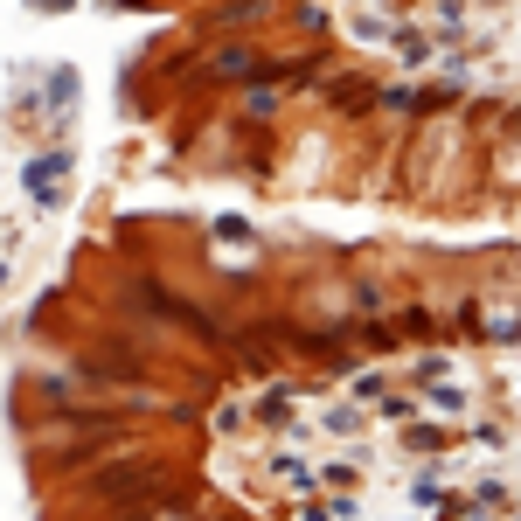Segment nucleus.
<instances>
[{
	"label": "nucleus",
	"mask_w": 521,
	"mask_h": 521,
	"mask_svg": "<svg viewBox=\"0 0 521 521\" xmlns=\"http://www.w3.org/2000/svg\"><path fill=\"white\" fill-rule=\"evenodd\" d=\"M77 167V153L70 146H49V153H35L28 167H21V188L35 195V209H56V188H63V174Z\"/></svg>",
	"instance_id": "nucleus-1"
},
{
	"label": "nucleus",
	"mask_w": 521,
	"mask_h": 521,
	"mask_svg": "<svg viewBox=\"0 0 521 521\" xmlns=\"http://www.w3.org/2000/svg\"><path fill=\"white\" fill-rule=\"evenodd\" d=\"M271 480L306 501V494H320V459H306V452H299V459H292V452H271Z\"/></svg>",
	"instance_id": "nucleus-2"
},
{
	"label": "nucleus",
	"mask_w": 521,
	"mask_h": 521,
	"mask_svg": "<svg viewBox=\"0 0 521 521\" xmlns=\"http://www.w3.org/2000/svg\"><path fill=\"white\" fill-rule=\"evenodd\" d=\"M390 49L410 63V70H424V63H438V42L424 35V28H410V21H396L390 28Z\"/></svg>",
	"instance_id": "nucleus-3"
},
{
	"label": "nucleus",
	"mask_w": 521,
	"mask_h": 521,
	"mask_svg": "<svg viewBox=\"0 0 521 521\" xmlns=\"http://www.w3.org/2000/svg\"><path fill=\"white\" fill-rule=\"evenodd\" d=\"M348 35H355L362 49H390V21H383L376 7H355V0H348Z\"/></svg>",
	"instance_id": "nucleus-4"
},
{
	"label": "nucleus",
	"mask_w": 521,
	"mask_h": 521,
	"mask_svg": "<svg viewBox=\"0 0 521 521\" xmlns=\"http://www.w3.org/2000/svg\"><path fill=\"white\" fill-rule=\"evenodd\" d=\"M424 403L438 417H466V383H445V376H424Z\"/></svg>",
	"instance_id": "nucleus-5"
},
{
	"label": "nucleus",
	"mask_w": 521,
	"mask_h": 521,
	"mask_svg": "<svg viewBox=\"0 0 521 521\" xmlns=\"http://www.w3.org/2000/svg\"><path fill=\"white\" fill-rule=\"evenodd\" d=\"M438 501H445V473H417V487H410V508H417V515H431Z\"/></svg>",
	"instance_id": "nucleus-6"
},
{
	"label": "nucleus",
	"mask_w": 521,
	"mask_h": 521,
	"mask_svg": "<svg viewBox=\"0 0 521 521\" xmlns=\"http://www.w3.org/2000/svg\"><path fill=\"white\" fill-rule=\"evenodd\" d=\"M355 403H396V383L383 369H369V376H355Z\"/></svg>",
	"instance_id": "nucleus-7"
},
{
	"label": "nucleus",
	"mask_w": 521,
	"mask_h": 521,
	"mask_svg": "<svg viewBox=\"0 0 521 521\" xmlns=\"http://www.w3.org/2000/svg\"><path fill=\"white\" fill-rule=\"evenodd\" d=\"M216 77H258V56L251 49H223L216 56Z\"/></svg>",
	"instance_id": "nucleus-8"
},
{
	"label": "nucleus",
	"mask_w": 521,
	"mask_h": 521,
	"mask_svg": "<svg viewBox=\"0 0 521 521\" xmlns=\"http://www.w3.org/2000/svg\"><path fill=\"white\" fill-rule=\"evenodd\" d=\"M403 438H410V452H445L452 445V431H438V424H410Z\"/></svg>",
	"instance_id": "nucleus-9"
},
{
	"label": "nucleus",
	"mask_w": 521,
	"mask_h": 521,
	"mask_svg": "<svg viewBox=\"0 0 521 521\" xmlns=\"http://www.w3.org/2000/svg\"><path fill=\"white\" fill-rule=\"evenodd\" d=\"M216 237H223V244H244V251H251V223H244V216H216Z\"/></svg>",
	"instance_id": "nucleus-10"
},
{
	"label": "nucleus",
	"mask_w": 521,
	"mask_h": 521,
	"mask_svg": "<svg viewBox=\"0 0 521 521\" xmlns=\"http://www.w3.org/2000/svg\"><path fill=\"white\" fill-rule=\"evenodd\" d=\"M244 112H251V119H271V112H278V91H251V98H244Z\"/></svg>",
	"instance_id": "nucleus-11"
},
{
	"label": "nucleus",
	"mask_w": 521,
	"mask_h": 521,
	"mask_svg": "<svg viewBox=\"0 0 521 521\" xmlns=\"http://www.w3.org/2000/svg\"><path fill=\"white\" fill-rule=\"evenodd\" d=\"M334 515H341V508H327V501H313V494H306V508H299L292 521H334Z\"/></svg>",
	"instance_id": "nucleus-12"
},
{
	"label": "nucleus",
	"mask_w": 521,
	"mask_h": 521,
	"mask_svg": "<svg viewBox=\"0 0 521 521\" xmlns=\"http://www.w3.org/2000/svg\"><path fill=\"white\" fill-rule=\"evenodd\" d=\"M35 7H42V14H63V7H70V0H35Z\"/></svg>",
	"instance_id": "nucleus-13"
}]
</instances>
